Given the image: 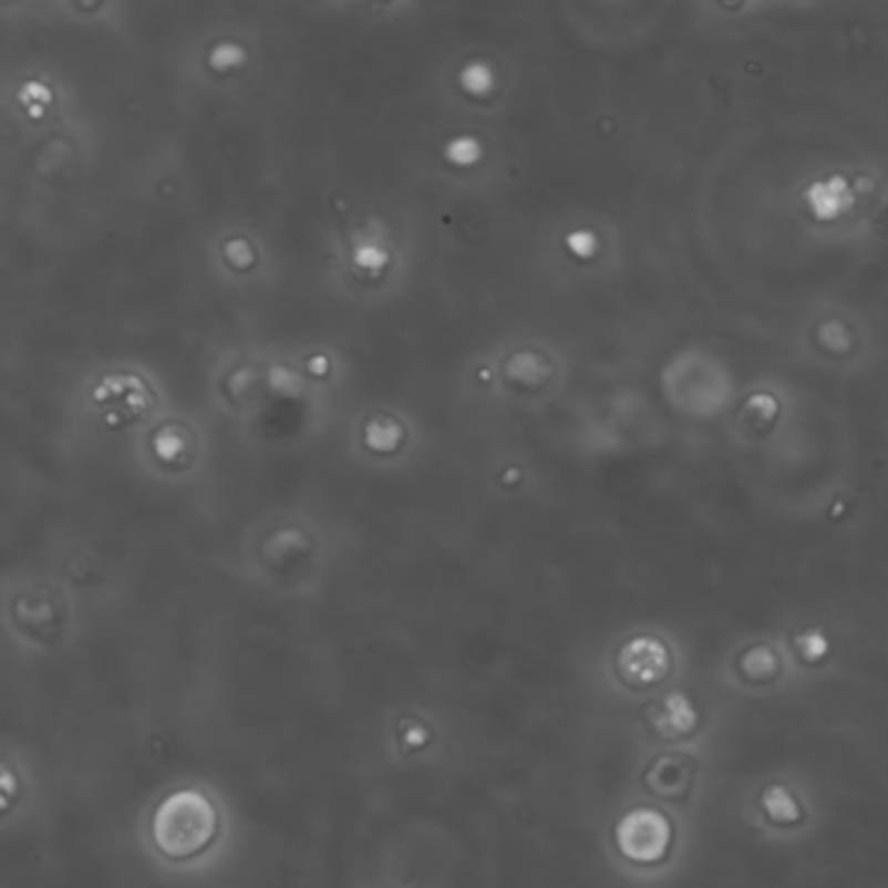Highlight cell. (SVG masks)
Instances as JSON below:
<instances>
[{"instance_id": "1", "label": "cell", "mask_w": 888, "mask_h": 888, "mask_svg": "<svg viewBox=\"0 0 888 888\" xmlns=\"http://www.w3.org/2000/svg\"><path fill=\"white\" fill-rule=\"evenodd\" d=\"M217 832L214 805L198 792L183 789L169 795L154 816V841L169 857L202 853Z\"/></svg>"}]
</instances>
